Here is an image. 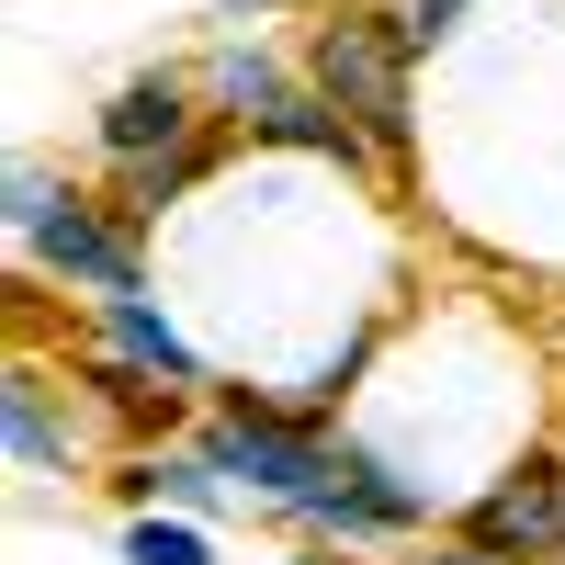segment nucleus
<instances>
[{
  "label": "nucleus",
  "instance_id": "obj_8",
  "mask_svg": "<svg viewBox=\"0 0 565 565\" xmlns=\"http://www.w3.org/2000/svg\"><path fill=\"white\" fill-rule=\"evenodd\" d=\"M12 463H23V476H68V441H57V418H45L34 373H12Z\"/></svg>",
  "mask_w": 565,
  "mask_h": 565
},
{
  "label": "nucleus",
  "instance_id": "obj_5",
  "mask_svg": "<svg viewBox=\"0 0 565 565\" xmlns=\"http://www.w3.org/2000/svg\"><path fill=\"white\" fill-rule=\"evenodd\" d=\"M463 543H476V554H509V565L565 554V463H554V452H532L521 476H498L476 509H463Z\"/></svg>",
  "mask_w": 565,
  "mask_h": 565
},
{
  "label": "nucleus",
  "instance_id": "obj_10",
  "mask_svg": "<svg viewBox=\"0 0 565 565\" xmlns=\"http://www.w3.org/2000/svg\"><path fill=\"white\" fill-rule=\"evenodd\" d=\"M463 12H476V0H407V34H418V45H430V34H452Z\"/></svg>",
  "mask_w": 565,
  "mask_h": 565
},
{
  "label": "nucleus",
  "instance_id": "obj_4",
  "mask_svg": "<svg viewBox=\"0 0 565 565\" xmlns=\"http://www.w3.org/2000/svg\"><path fill=\"white\" fill-rule=\"evenodd\" d=\"M103 159L114 170H148V159H181L204 136V79H181V68H148V79H125L114 103H103Z\"/></svg>",
  "mask_w": 565,
  "mask_h": 565
},
{
  "label": "nucleus",
  "instance_id": "obj_7",
  "mask_svg": "<svg viewBox=\"0 0 565 565\" xmlns=\"http://www.w3.org/2000/svg\"><path fill=\"white\" fill-rule=\"evenodd\" d=\"M193 79H204V103H215V114H238L249 136H260V125H271L282 103H295V79H282V57H260V45H215V57H204Z\"/></svg>",
  "mask_w": 565,
  "mask_h": 565
},
{
  "label": "nucleus",
  "instance_id": "obj_6",
  "mask_svg": "<svg viewBox=\"0 0 565 565\" xmlns=\"http://www.w3.org/2000/svg\"><path fill=\"white\" fill-rule=\"evenodd\" d=\"M103 340H114V362H136V373H159V385H204V362H193V340L148 306V295H103Z\"/></svg>",
  "mask_w": 565,
  "mask_h": 565
},
{
  "label": "nucleus",
  "instance_id": "obj_2",
  "mask_svg": "<svg viewBox=\"0 0 565 565\" xmlns=\"http://www.w3.org/2000/svg\"><path fill=\"white\" fill-rule=\"evenodd\" d=\"M193 452H204L238 498H260V509H306L317 487H340V476H351V452H328L317 407H271V396H249V385L204 418V441H193Z\"/></svg>",
  "mask_w": 565,
  "mask_h": 565
},
{
  "label": "nucleus",
  "instance_id": "obj_11",
  "mask_svg": "<svg viewBox=\"0 0 565 565\" xmlns=\"http://www.w3.org/2000/svg\"><path fill=\"white\" fill-rule=\"evenodd\" d=\"M215 12H226V23H249V12H295V0H215Z\"/></svg>",
  "mask_w": 565,
  "mask_h": 565
},
{
  "label": "nucleus",
  "instance_id": "obj_9",
  "mask_svg": "<svg viewBox=\"0 0 565 565\" xmlns=\"http://www.w3.org/2000/svg\"><path fill=\"white\" fill-rule=\"evenodd\" d=\"M125 565H215V543H204V521H125Z\"/></svg>",
  "mask_w": 565,
  "mask_h": 565
},
{
  "label": "nucleus",
  "instance_id": "obj_1",
  "mask_svg": "<svg viewBox=\"0 0 565 565\" xmlns=\"http://www.w3.org/2000/svg\"><path fill=\"white\" fill-rule=\"evenodd\" d=\"M12 238L45 282H79V295H148V226L136 215H103L90 193L45 181L34 159L12 170Z\"/></svg>",
  "mask_w": 565,
  "mask_h": 565
},
{
  "label": "nucleus",
  "instance_id": "obj_12",
  "mask_svg": "<svg viewBox=\"0 0 565 565\" xmlns=\"http://www.w3.org/2000/svg\"><path fill=\"white\" fill-rule=\"evenodd\" d=\"M430 565H509V554H476V543H452V554H430Z\"/></svg>",
  "mask_w": 565,
  "mask_h": 565
},
{
  "label": "nucleus",
  "instance_id": "obj_13",
  "mask_svg": "<svg viewBox=\"0 0 565 565\" xmlns=\"http://www.w3.org/2000/svg\"><path fill=\"white\" fill-rule=\"evenodd\" d=\"M282 565H328V554H282Z\"/></svg>",
  "mask_w": 565,
  "mask_h": 565
},
{
  "label": "nucleus",
  "instance_id": "obj_3",
  "mask_svg": "<svg viewBox=\"0 0 565 565\" xmlns=\"http://www.w3.org/2000/svg\"><path fill=\"white\" fill-rule=\"evenodd\" d=\"M407 57H418V34H407V12H328L317 34H306V90L317 103H340L373 148H407Z\"/></svg>",
  "mask_w": 565,
  "mask_h": 565
}]
</instances>
